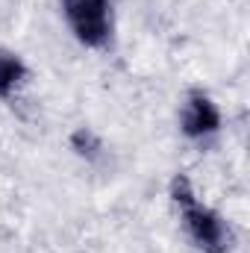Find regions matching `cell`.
Masks as SVG:
<instances>
[{
  "label": "cell",
  "mask_w": 250,
  "mask_h": 253,
  "mask_svg": "<svg viewBox=\"0 0 250 253\" xmlns=\"http://www.w3.org/2000/svg\"><path fill=\"white\" fill-rule=\"evenodd\" d=\"M168 197H171V203L180 209V206L191 203L197 194H194V186H191V180H188L186 174H174L171 183H168Z\"/></svg>",
  "instance_id": "6"
},
{
  "label": "cell",
  "mask_w": 250,
  "mask_h": 253,
  "mask_svg": "<svg viewBox=\"0 0 250 253\" xmlns=\"http://www.w3.org/2000/svg\"><path fill=\"white\" fill-rule=\"evenodd\" d=\"M27 80H30V65L24 62V56L0 44V100L15 97Z\"/></svg>",
  "instance_id": "4"
},
{
  "label": "cell",
  "mask_w": 250,
  "mask_h": 253,
  "mask_svg": "<svg viewBox=\"0 0 250 253\" xmlns=\"http://www.w3.org/2000/svg\"><path fill=\"white\" fill-rule=\"evenodd\" d=\"M221 109L218 103L203 91V88H191L186 97H183V106H180V129L183 135L191 141H209L221 132Z\"/></svg>",
  "instance_id": "3"
},
{
  "label": "cell",
  "mask_w": 250,
  "mask_h": 253,
  "mask_svg": "<svg viewBox=\"0 0 250 253\" xmlns=\"http://www.w3.org/2000/svg\"><path fill=\"white\" fill-rule=\"evenodd\" d=\"M71 150H74L77 156H83V159H97V156L103 153V141L94 135V129L77 126V129L71 132Z\"/></svg>",
  "instance_id": "5"
},
{
  "label": "cell",
  "mask_w": 250,
  "mask_h": 253,
  "mask_svg": "<svg viewBox=\"0 0 250 253\" xmlns=\"http://www.w3.org/2000/svg\"><path fill=\"white\" fill-rule=\"evenodd\" d=\"M180 218H183V230H186L188 242L200 253H230L233 230L218 209H212L209 203L194 197L191 203L180 206Z\"/></svg>",
  "instance_id": "2"
},
{
  "label": "cell",
  "mask_w": 250,
  "mask_h": 253,
  "mask_svg": "<svg viewBox=\"0 0 250 253\" xmlns=\"http://www.w3.org/2000/svg\"><path fill=\"white\" fill-rule=\"evenodd\" d=\"M68 30L88 50H103L115 36V3L112 0H59Z\"/></svg>",
  "instance_id": "1"
}]
</instances>
